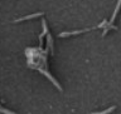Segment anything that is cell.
I'll return each instance as SVG.
<instances>
[{"instance_id": "6da1fadb", "label": "cell", "mask_w": 121, "mask_h": 114, "mask_svg": "<svg viewBox=\"0 0 121 114\" xmlns=\"http://www.w3.org/2000/svg\"><path fill=\"white\" fill-rule=\"evenodd\" d=\"M120 8H121V0H119V1H117V5H116V8H115V11H113L112 16H111V19H110L108 24H112V21L115 20L116 15H117V13H119V10H120Z\"/></svg>"}, {"instance_id": "7a4b0ae2", "label": "cell", "mask_w": 121, "mask_h": 114, "mask_svg": "<svg viewBox=\"0 0 121 114\" xmlns=\"http://www.w3.org/2000/svg\"><path fill=\"white\" fill-rule=\"evenodd\" d=\"M116 107H111V108H108V109H106V110H102L100 113H110V112H112V110H115Z\"/></svg>"}]
</instances>
